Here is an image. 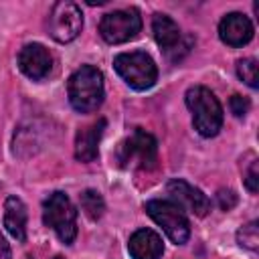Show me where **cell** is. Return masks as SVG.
<instances>
[{"label": "cell", "mask_w": 259, "mask_h": 259, "mask_svg": "<svg viewBox=\"0 0 259 259\" xmlns=\"http://www.w3.org/2000/svg\"><path fill=\"white\" fill-rule=\"evenodd\" d=\"M69 103L79 113H91L103 103V75L93 65L79 67L67 83Z\"/></svg>", "instance_id": "1"}, {"label": "cell", "mask_w": 259, "mask_h": 259, "mask_svg": "<svg viewBox=\"0 0 259 259\" xmlns=\"http://www.w3.org/2000/svg\"><path fill=\"white\" fill-rule=\"evenodd\" d=\"M186 105L192 113L194 130L204 136L212 138L219 134L223 125V107L214 93L202 85H194L186 91Z\"/></svg>", "instance_id": "2"}, {"label": "cell", "mask_w": 259, "mask_h": 259, "mask_svg": "<svg viewBox=\"0 0 259 259\" xmlns=\"http://www.w3.org/2000/svg\"><path fill=\"white\" fill-rule=\"evenodd\" d=\"M113 67L117 75L136 91L150 89L158 79V69L154 59L144 51L121 53L113 59Z\"/></svg>", "instance_id": "3"}, {"label": "cell", "mask_w": 259, "mask_h": 259, "mask_svg": "<svg viewBox=\"0 0 259 259\" xmlns=\"http://www.w3.org/2000/svg\"><path fill=\"white\" fill-rule=\"evenodd\" d=\"M42 221L65 245H71L77 237V210L65 192L49 194L42 204Z\"/></svg>", "instance_id": "4"}, {"label": "cell", "mask_w": 259, "mask_h": 259, "mask_svg": "<svg viewBox=\"0 0 259 259\" xmlns=\"http://www.w3.org/2000/svg\"><path fill=\"white\" fill-rule=\"evenodd\" d=\"M115 160L121 168L150 170L158 162V144L154 136L146 134L144 130H136L130 138L119 144Z\"/></svg>", "instance_id": "5"}, {"label": "cell", "mask_w": 259, "mask_h": 259, "mask_svg": "<svg viewBox=\"0 0 259 259\" xmlns=\"http://www.w3.org/2000/svg\"><path fill=\"white\" fill-rule=\"evenodd\" d=\"M146 212L150 219L162 227V231L168 235V239L176 245H184L190 237V225L182 208H178L172 200H148Z\"/></svg>", "instance_id": "6"}, {"label": "cell", "mask_w": 259, "mask_h": 259, "mask_svg": "<svg viewBox=\"0 0 259 259\" xmlns=\"http://www.w3.org/2000/svg\"><path fill=\"white\" fill-rule=\"evenodd\" d=\"M142 28V16L136 8H123L107 12L99 22V34L109 45L132 40Z\"/></svg>", "instance_id": "7"}, {"label": "cell", "mask_w": 259, "mask_h": 259, "mask_svg": "<svg viewBox=\"0 0 259 259\" xmlns=\"http://www.w3.org/2000/svg\"><path fill=\"white\" fill-rule=\"evenodd\" d=\"M47 28L57 42H71L73 38H77V34L83 28L81 8L75 2H67V0L53 4L49 12Z\"/></svg>", "instance_id": "8"}, {"label": "cell", "mask_w": 259, "mask_h": 259, "mask_svg": "<svg viewBox=\"0 0 259 259\" xmlns=\"http://www.w3.org/2000/svg\"><path fill=\"white\" fill-rule=\"evenodd\" d=\"M166 190H168L172 202L182 210H188L196 217H204L210 210V200L206 198V194H202V190L194 188L192 184H188L182 178L170 180Z\"/></svg>", "instance_id": "9"}, {"label": "cell", "mask_w": 259, "mask_h": 259, "mask_svg": "<svg viewBox=\"0 0 259 259\" xmlns=\"http://www.w3.org/2000/svg\"><path fill=\"white\" fill-rule=\"evenodd\" d=\"M18 67L28 79L40 81L53 69V55L49 53L47 47L38 42H30L22 47V51L18 53Z\"/></svg>", "instance_id": "10"}, {"label": "cell", "mask_w": 259, "mask_h": 259, "mask_svg": "<svg viewBox=\"0 0 259 259\" xmlns=\"http://www.w3.org/2000/svg\"><path fill=\"white\" fill-rule=\"evenodd\" d=\"M219 36L229 47H243L253 38V24L241 12H231L219 22Z\"/></svg>", "instance_id": "11"}, {"label": "cell", "mask_w": 259, "mask_h": 259, "mask_svg": "<svg viewBox=\"0 0 259 259\" xmlns=\"http://www.w3.org/2000/svg\"><path fill=\"white\" fill-rule=\"evenodd\" d=\"M127 251L132 259H160L164 253V243L156 231L138 229L127 241Z\"/></svg>", "instance_id": "12"}, {"label": "cell", "mask_w": 259, "mask_h": 259, "mask_svg": "<svg viewBox=\"0 0 259 259\" xmlns=\"http://www.w3.org/2000/svg\"><path fill=\"white\" fill-rule=\"evenodd\" d=\"M105 130V119H97L85 127H81L77 132L75 138V158L79 162H93L97 158V148H99V140L103 136Z\"/></svg>", "instance_id": "13"}, {"label": "cell", "mask_w": 259, "mask_h": 259, "mask_svg": "<svg viewBox=\"0 0 259 259\" xmlns=\"http://www.w3.org/2000/svg\"><path fill=\"white\" fill-rule=\"evenodd\" d=\"M152 32H154V40L158 42L160 49H164V53L168 57H172L174 51H178L180 42H182V34L178 24L166 16V14H154L152 18Z\"/></svg>", "instance_id": "14"}, {"label": "cell", "mask_w": 259, "mask_h": 259, "mask_svg": "<svg viewBox=\"0 0 259 259\" xmlns=\"http://www.w3.org/2000/svg\"><path fill=\"white\" fill-rule=\"evenodd\" d=\"M4 227L16 241H26V206L18 196H8L4 202Z\"/></svg>", "instance_id": "15"}, {"label": "cell", "mask_w": 259, "mask_h": 259, "mask_svg": "<svg viewBox=\"0 0 259 259\" xmlns=\"http://www.w3.org/2000/svg\"><path fill=\"white\" fill-rule=\"evenodd\" d=\"M81 208L91 221H97V219H101V214L105 210V202H103V198H101V194L97 190L89 188V190H85L81 194Z\"/></svg>", "instance_id": "16"}, {"label": "cell", "mask_w": 259, "mask_h": 259, "mask_svg": "<svg viewBox=\"0 0 259 259\" xmlns=\"http://www.w3.org/2000/svg\"><path fill=\"white\" fill-rule=\"evenodd\" d=\"M237 241H239L241 247L255 251L259 247V227H257V221H251V223L243 225L239 229V233H237Z\"/></svg>", "instance_id": "17"}, {"label": "cell", "mask_w": 259, "mask_h": 259, "mask_svg": "<svg viewBox=\"0 0 259 259\" xmlns=\"http://www.w3.org/2000/svg\"><path fill=\"white\" fill-rule=\"evenodd\" d=\"M237 75L241 77V81H245L249 87H257V61L255 59H241L237 63Z\"/></svg>", "instance_id": "18"}, {"label": "cell", "mask_w": 259, "mask_h": 259, "mask_svg": "<svg viewBox=\"0 0 259 259\" xmlns=\"http://www.w3.org/2000/svg\"><path fill=\"white\" fill-rule=\"evenodd\" d=\"M245 186L249 192H257L259 188V172H257V160H253L245 172Z\"/></svg>", "instance_id": "19"}, {"label": "cell", "mask_w": 259, "mask_h": 259, "mask_svg": "<svg viewBox=\"0 0 259 259\" xmlns=\"http://www.w3.org/2000/svg\"><path fill=\"white\" fill-rule=\"evenodd\" d=\"M229 105H231V111H233L237 117H243V115L249 111V99L243 97V95H233L231 101H229Z\"/></svg>", "instance_id": "20"}, {"label": "cell", "mask_w": 259, "mask_h": 259, "mask_svg": "<svg viewBox=\"0 0 259 259\" xmlns=\"http://www.w3.org/2000/svg\"><path fill=\"white\" fill-rule=\"evenodd\" d=\"M217 202L223 210H231L235 204H237V194L233 190H219L217 194Z\"/></svg>", "instance_id": "21"}, {"label": "cell", "mask_w": 259, "mask_h": 259, "mask_svg": "<svg viewBox=\"0 0 259 259\" xmlns=\"http://www.w3.org/2000/svg\"><path fill=\"white\" fill-rule=\"evenodd\" d=\"M0 259H10V247L2 233H0Z\"/></svg>", "instance_id": "22"}]
</instances>
